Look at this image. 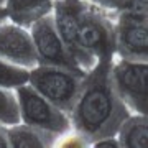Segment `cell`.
<instances>
[{"mask_svg": "<svg viewBox=\"0 0 148 148\" xmlns=\"http://www.w3.org/2000/svg\"><path fill=\"white\" fill-rule=\"evenodd\" d=\"M0 59L27 71H32L40 64L28 28L10 20L0 23Z\"/></svg>", "mask_w": 148, "mask_h": 148, "instance_id": "cell-9", "label": "cell"}, {"mask_svg": "<svg viewBox=\"0 0 148 148\" xmlns=\"http://www.w3.org/2000/svg\"><path fill=\"white\" fill-rule=\"evenodd\" d=\"M7 137L10 148H48L58 147L59 142V137L23 122L7 127Z\"/></svg>", "mask_w": 148, "mask_h": 148, "instance_id": "cell-11", "label": "cell"}, {"mask_svg": "<svg viewBox=\"0 0 148 148\" xmlns=\"http://www.w3.org/2000/svg\"><path fill=\"white\" fill-rule=\"evenodd\" d=\"M77 35L81 48L94 63L115 56L114 51V15L81 0L77 12Z\"/></svg>", "mask_w": 148, "mask_h": 148, "instance_id": "cell-2", "label": "cell"}, {"mask_svg": "<svg viewBox=\"0 0 148 148\" xmlns=\"http://www.w3.org/2000/svg\"><path fill=\"white\" fill-rule=\"evenodd\" d=\"M115 56L132 61H148V15L114 13Z\"/></svg>", "mask_w": 148, "mask_h": 148, "instance_id": "cell-6", "label": "cell"}, {"mask_svg": "<svg viewBox=\"0 0 148 148\" xmlns=\"http://www.w3.org/2000/svg\"><path fill=\"white\" fill-rule=\"evenodd\" d=\"M109 74L112 87L128 112L148 115V61L114 56Z\"/></svg>", "mask_w": 148, "mask_h": 148, "instance_id": "cell-4", "label": "cell"}, {"mask_svg": "<svg viewBox=\"0 0 148 148\" xmlns=\"http://www.w3.org/2000/svg\"><path fill=\"white\" fill-rule=\"evenodd\" d=\"M81 0H54L53 7V21L56 32L63 40L64 46L68 48L69 54L76 66L82 73H89L97 63L86 54V51L81 48L79 35H77V12H79Z\"/></svg>", "mask_w": 148, "mask_h": 148, "instance_id": "cell-7", "label": "cell"}, {"mask_svg": "<svg viewBox=\"0 0 148 148\" xmlns=\"http://www.w3.org/2000/svg\"><path fill=\"white\" fill-rule=\"evenodd\" d=\"M0 148H10L8 137H7V127H3V125H0Z\"/></svg>", "mask_w": 148, "mask_h": 148, "instance_id": "cell-18", "label": "cell"}, {"mask_svg": "<svg viewBox=\"0 0 148 148\" xmlns=\"http://www.w3.org/2000/svg\"><path fill=\"white\" fill-rule=\"evenodd\" d=\"M120 148H148V115L130 114L115 133Z\"/></svg>", "mask_w": 148, "mask_h": 148, "instance_id": "cell-12", "label": "cell"}, {"mask_svg": "<svg viewBox=\"0 0 148 148\" xmlns=\"http://www.w3.org/2000/svg\"><path fill=\"white\" fill-rule=\"evenodd\" d=\"M30 33H32L33 45H35V49H36V56L40 64L59 66V68H68V69H73V71L82 73L73 61L68 48L64 46L59 33L56 32L51 13L43 16L36 23H33L30 27Z\"/></svg>", "mask_w": 148, "mask_h": 148, "instance_id": "cell-8", "label": "cell"}, {"mask_svg": "<svg viewBox=\"0 0 148 148\" xmlns=\"http://www.w3.org/2000/svg\"><path fill=\"white\" fill-rule=\"evenodd\" d=\"M92 147H114V148H120V143L117 140L115 135H109V137H102L99 140H95L92 143Z\"/></svg>", "mask_w": 148, "mask_h": 148, "instance_id": "cell-17", "label": "cell"}, {"mask_svg": "<svg viewBox=\"0 0 148 148\" xmlns=\"http://www.w3.org/2000/svg\"><path fill=\"white\" fill-rule=\"evenodd\" d=\"M84 76V73L68 68L38 64L30 71L28 84L69 115L79 95Z\"/></svg>", "mask_w": 148, "mask_h": 148, "instance_id": "cell-3", "label": "cell"}, {"mask_svg": "<svg viewBox=\"0 0 148 148\" xmlns=\"http://www.w3.org/2000/svg\"><path fill=\"white\" fill-rule=\"evenodd\" d=\"M89 3H92V5L99 7V8H102V10L109 12V13H115L117 8L120 7V3L123 2V0H87Z\"/></svg>", "mask_w": 148, "mask_h": 148, "instance_id": "cell-16", "label": "cell"}, {"mask_svg": "<svg viewBox=\"0 0 148 148\" xmlns=\"http://www.w3.org/2000/svg\"><path fill=\"white\" fill-rule=\"evenodd\" d=\"M3 2H5V0H0V5H3Z\"/></svg>", "mask_w": 148, "mask_h": 148, "instance_id": "cell-20", "label": "cell"}, {"mask_svg": "<svg viewBox=\"0 0 148 148\" xmlns=\"http://www.w3.org/2000/svg\"><path fill=\"white\" fill-rule=\"evenodd\" d=\"M110 61H97L94 68L86 73L79 95L69 114L73 130L87 147H92V143L102 137L115 135L120 123L130 115L112 87L109 74Z\"/></svg>", "mask_w": 148, "mask_h": 148, "instance_id": "cell-1", "label": "cell"}, {"mask_svg": "<svg viewBox=\"0 0 148 148\" xmlns=\"http://www.w3.org/2000/svg\"><path fill=\"white\" fill-rule=\"evenodd\" d=\"M15 94L20 107V122L53 133L59 137V140L73 130L68 114L56 107L53 102L45 99L28 82L18 86L15 89Z\"/></svg>", "mask_w": 148, "mask_h": 148, "instance_id": "cell-5", "label": "cell"}, {"mask_svg": "<svg viewBox=\"0 0 148 148\" xmlns=\"http://www.w3.org/2000/svg\"><path fill=\"white\" fill-rule=\"evenodd\" d=\"M20 123V107L15 89L0 87V125L12 127Z\"/></svg>", "mask_w": 148, "mask_h": 148, "instance_id": "cell-13", "label": "cell"}, {"mask_svg": "<svg viewBox=\"0 0 148 148\" xmlns=\"http://www.w3.org/2000/svg\"><path fill=\"white\" fill-rule=\"evenodd\" d=\"M28 76H30V71L13 66V64H8L0 59V87L16 89L18 86L27 84Z\"/></svg>", "mask_w": 148, "mask_h": 148, "instance_id": "cell-14", "label": "cell"}, {"mask_svg": "<svg viewBox=\"0 0 148 148\" xmlns=\"http://www.w3.org/2000/svg\"><path fill=\"white\" fill-rule=\"evenodd\" d=\"M5 20H8V18H7V12H5V8H3V5H0V23L5 21Z\"/></svg>", "mask_w": 148, "mask_h": 148, "instance_id": "cell-19", "label": "cell"}, {"mask_svg": "<svg viewBox=\"0 0 148 148\" xmlns=\"http://www.w3.org/2000/svg\"><path fill=\"white\" fill-rule=\"evenodd\" d=\"M54 0H5L3 8L7 18L23 28L32 27L43 16L53 12Z\"/></svg>", "mask_w": 148, "mask_h": 148, "instance_id": "cell-10", "label": "cell"}, {"mask_svg": "<svg viewBox=\"0 0 148 148\" xmlns=\"http://www.w3.org/2000/svg\"><path fill=\"white\" fill-rule=\"evenodd\" d=\"M137 13V15H148V0H123L115 13Z\"/></svg>", "mask_w": 148, "mask_h": 148, "instance_id": "cell-15", "label": "cell"}]
</instances>
